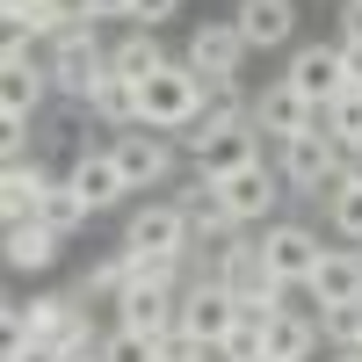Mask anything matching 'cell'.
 Masks as SVG:
<instances>
[{
	"mask_svg": "<svg viewBox=\"0 0 362 362\" xmlns=\"http://www.w3.org/2000/svg\"><path fill=\"white\" fill-rule=\"evenodd\" d=\"M0 15H8V29H22V37H44V44H58V37L80 22L73 0H0Z\"/></svg>",
	"mask_w": 362,
	"mask_h": 362,
	"instance_id": "cell-22",
	"label": "cell"
},
{
	"mask_svg": "<svg viewBox=\"0 0 362 362\" xmlns=\"http://www.w3.org/2000/svg\"><path fill=\"white\" fill-rule=\"evenodd\" d=\"M44 73H51V95H66V102L87 109V95L109 80V44H102V29H95V22H73L66 37L51 44Z\"/></svg>",
	"mask_w": 362,
	"mask_h": 362,
	"instance_id": "cell-3",
	"label": "cell"
},
{
	"mask_svg": "<svg viewBox=\"0 0 362 362\" xmlns=\"http://www.w3.org/2000/svg\"><path fill=\"white\" fill-rule=\"evenodd\" d=\"M37 218H44V225H51L58 239H73V232H80L87 218H95V210L80 203V189H73V181H51V196H44V210H37Z\"/></svg>",
	"mask_w": 362,
	"mask_h": 362,
	"instance_id": "cell-28",
	"label": "cell"
},
{
	"mask_svg": "<svg viewBox=\"0 0 362 362\" xmlns=\"http://www.w3.org/2000/svg\"><path fill=\"white\" fill-rule=\"evenodd\" d=\"M51 95V73L29 66V73H0V124H37V109Z\"/></svg>",
	"mask_w": 362,
	"mask_h": 362,
	"instance_id": "cell-24",
	"label": "cell"
},
{
	"mask_svg": "<svg viewBox=\"0 0 362 362\" xmlns=\"http://www.w3.org/2000/svg\"><path fill=\"white\" fill-rule=\"evenodd\" d=\"M334 44H341V58H348V80L362 87V8H341V37H334Z\"/></svg>",
	"mask_w": 362,
	"mask_h": 362,
	"instance_id": "cell-33",
	"label": "cell"
},
{
	"mask_svg": "<svg viewBox=\"0 0 362 362\" xmlns=\"http://www.w3.org/2000/svg\"><path fill=\"white\" fill-rule=\"evenodd\" d=\"M312 312H334V305H362V247H326L319 268L305 276Z\"/></svg>",
	"mask_w": 362,
	"mask_h": 362,
	"instance_id": "cell-13",
	"label": "cell"
},
{
	"mask_svg": "<svg viewBox=\"0 0 362 362\" xmlns=\"http://www.w3.org/2000/svg\"><path fill=\"white\" fill-rule=\"evenodd\" d=\"M181 66H189L196 80H239V66H247V44H239L232 22H203L189 51H181Z\"/></svg>",
	"mask_w": 362,
	"mask_h": 362,
	"instance_id": "cell-14",
	"label": "cell"
},
{
	"mask_svg": "<svg viewBox=\"0 0 362 362\" xmlns=\"http://www.w3.org/2000/svg\"><path fill=\"white\" fill-rule=\"evenodd\" d=\"M174 15H181V0H138L131 29H153V37H160V22H174Z\"/></svg>",
	"mask_w": 362,
	"mask_h": 362,
	"instance_id": "cell-37",
	"label": "cell"
},
{
	"mask_svg": "<svg viewBox=\"0 0 362 362\" xmlns=\"http://www.w3.org/2000/svg\"><path fill=\"white\" fill-rule=\"evenodd\" d=\"M312 319H319L326 348H362V305H334V312H312Z\"/></svg>",
	"mask_w": 362,
	"mask_h": 362,
	"instance_id": "cell-32",
	"label": "cell"
},
{
	"mask_svg": "<svg viewBox=\"0 0 362 362\" xmlns=\"http://www.w3.org/2000/svg\"><path fill=\"white\" fill-rule=\"evenodd\" d=\"M102 362H160V341L131 334V326H109V334H102Z\"/></svg>",
	"mask_w": 362,
	"mask_h": 362,
	"instance_id": "cell-31",
	"label": "cell"
},
{
	"mask_svg": "<svg viewBox=\"0 0 362 362\" xmlns=\"http://www.w3.org/2000/svg\"><path fill=\"white\" fill-rule=\"evenodd\" d=\"M225 189V203H232V218L239 225H276V210H283V174H276V160H254V167H239L232 181H218Z\"/></svg>",
	"mask_w": 362,
	"mask_h": 362,
	"instance_id": "cell-11",
	"label": "cell"
},
{
	"mask_svg": "<svg viewBox=\"0 0 362 362\" xmlns=\"http://www.w3.org/2000/svg\"><path fill=\"white\" fill-rule=\"evenodd\" d=\"M124 290H131V254H124V247H109L102 261H87V276H80L73 297H80V305H116Z\"/></svg>",
	"mask_w": 362,
	"mask_h": 362,
	"instance_id": "cell-25",
	"label": "cell"
},
{
	"mask_svg": "<svg viewBox=\"0 0 362 362\" xmlns=\"http://www.w3.org/2000/svg\"><path fill=\"white\" fill-rule=\"evenodd\" d=\"M196 116H203V80H196L189 66H181V58H174L167 73H153V80L138 87V124H145V131H167V138H181V131L196 124Z\"/></svg>",
	"mask_w": 362,
	"mask_h": 362,
	"instance_id": "cell-4",
	"label": "cell"
},
{
	"mask_svg": "<svg viewBox=\"0 0 362 362\" xmlns=\"http://www.w3.org/2000/svg\"><path fill=\"white\" fill-rule=\"evenodd\" d=\"M348 8H362V0H348Z\"/></svg>",
	"mask_w": 362,
	"mask_h": 362,
	"instance_id": "cell-42",
	"label": "cell"
},
{
	"mask_svg": "<svg viewBox=\"0 0 362 362\" xmlns=\"http://www.w3.org/2000/svg\"><path fill=\"white\" fill-rule=\"evenodd\" d=\"M174 203L189 210V225H196V254H225L232 239L247 232V225L232 218V203H225V189H218V181H203V174H189V189H181Z\"/></svg>",
	"mask_w": 362,
	"mask_h": 362,
	"instance_id": "cell-8",
	"label": "cell"
},
{
	"mask_svg": "<svg viewBox=\"0 0 362 362\" xmlns=\"http://www.w3.org/2000/svg\"><path fill=\"white\" fill-rule=\"evenodd\" d=\"M319 362H362V348H326Z\"/></svg>",
	"mask_w": 362,
	"mask_h": 362,
	"instance_id": "cell-40",
	"label": "cell"
},
{
	"mask_svg": "<svg viewBox=\"0 0 362 362\" xmlns=\"http://www.w3.org/2000/svg\"><path fill=\"white\" fill-rule=\"evenodd\" d=\"M160 362H218V355H210L196 334H181V326H174V334H160Z\"/></svg>",
	"mask_w": 362,
	"mask_h": 362,
	"instance_id": "cell-34",
	"label": "cell"
},
{
	"mask_svg": "<svg viewBox=\"0 0 362 362\" xmlns=\"http://www.w3.org/2000/svg\"><path fill=\"white\" fill-rule=\"evenodd\" d=\"M218 362H268V319L239 312V326L218 341Z\"/></svg>",
	"mask_w": 362,
	"mask_h": 362,
	"instance_id": "cell-30",
	"label": "cell"
},
{
	"mask_svg": "<svg viewBox=\"0 0 362 362\" xmlns=\"http://www.w3.org/2000/svg\"><path fill=\"white\" fill-rule=\"evenodd\" d=\"M290 87H297V95H305L312 109H326V102H334V95H348V58H341V44H297L290 51V73H283Z\"/></svg>",
	"mask_w": 362,
	"mask_h": 362,
	"instance_id": "cell-9",
	"label": "cell"
},
{
	"mask_svg": "<svg viewBox=\"0 0 362 362\" xmlns=\"http://www.w3.org/2000/svg\"><path fill=\"white\" fill-rule=\"evenodd\" d=\"M232 326H239V297H232L218 276H203V268H196V276L181 283V334H196L210 355H218V341L232 334Z\"/></svg>",
	"mask_w": 362,
	"mask_h": 362,
	"instance_id": "cell-5",
	"label": "cell"
},
{
	"mask_svg": "<svg viewBox=\"0 0 362 362\" xmlns=\"http://www.w3.org/2000/svg\"><path fill=\"white\" fill-rule=\"evenodd\" d=\"M232 29L247 51H283L297 37V0H239L232 8Z\"/></svg>",
	"mask_w": 362,
	"mask_h": 362,
	"instance_id": "cell-16",
	"label": "cell"
},
{
	"mask_svg": "<svg viewBox=\"0 0 362 362\" xmlns=\"http://www.w3.org/2000/svg\"><path fill=\"white\" fill-rule=\"evenodd\" d=\"M0 326H8V348L15 341H37L66 362H87L102 355V326H95V305H80V297H8L0 305Z\"/></svg>",
	"mask_w": 362,
	"mask_h": 362,
	"instance_id": "cell-1",
	"label": "cell"
},
{
	"mask_svg": "<svg viewBox=\"0 0 362 362\" xmlns=\"http://www.w3.org/2000/svg\"><path fill=\"white\" fill-rule=\"evenodd\" d=\"M73 8H80V22H95V29H102V22H131V15H138V0H73Z\"/></svg>",
	"mask_w": 362,
	"mask_h": 362,
	"instance_id": "cell-35",
	"label": "cell"
},
{
	"mask_svg": "<svg viewBox=\"0 0 362 362\" xmlns=\"http://www.w3.org/2000/svg\"><path fill=\"white\" fill-rule=\"evenodd\" d=\"M87 116H95V124H109V131H138V87L109 73L95 95H87Z\"/></svg>",
	"mask_w": 362,
	"mask_h": 362,
	"instance_id": "cell-26",
	"label": "cell"
},
{
	"mask_svg": "<svg viewBox=\"0 0 362 362\" xmlns=\"http://www.w3.org/2000/svg\"><path fill=\"white\" fill-rule=\"evenodd\" d=\"M348 181H362V145H355V153H348Z\"/></svg>",
	"mask_w": 362,
	"mask_h": 362,
	"instance_id": "cell-41",
	"label": "cell"
},
{
	"mask_svg": "<svg viewBox=\"0 0 362 362\" xmlns=\"http://www.w3.org/2000/svg\"><path fill=\"white\" fill-rule=\"evenodd\" d=\"M87 362H102V355H87Z\"/></svg>",
	"mask_w": 362,
	"mask_h": 362,
	"instance_id": "cell-43",
	"label": "cell"
},
{
	"mask_svg": "<svg viewBox=\"0 0 362 362\" xmlns=\"http://www.w3.org/2000/svg\"><path fill=\"white\" fill-rule=\"evenodd\" d=\"M276 174H283V189L290 196H305V203H326L348 181V153L326 131H305V138H290V145H276Z\"/></svg>",
	"mask_w": 362,
	"mask_h": 362,
	"instance_id": "cell-2",
	"label": "cell"
},
{
	"mask_svg": "<svg viewBox=\"0 0 362 362\" xmlns=\"http://www.w3.org/2000/svg\"><path fill=\"white\" fill-rule=\"evenodd\" d=\"M109 153H116V167H124L131 189H167L174 167H181V145H174L167 131H145V124H138V131H116Z\"/></svg>",
	"mask_w": 362,
	"mask_h": 362,
	"instance_id": "cell-7",
	"label": "cell"
},
{
	"mask_svg": "<svg viewBox=\"0 0 362 362\" xmlns=\"http://www.w3.org/2000/svg\"><path fill=\"white\" fill-rule=\"evenodd\" d=\"M319 131L334 138L341 153H355V145H362V87H348V95H334L319 109Z\"/></svg>",
	"mask_w": 362,
	"mask_h": 362,
	"instance_id": "cell-27",
	"label": "cell"
},
{
	"mask_svg": "<svg viewBox=\"0 0 362 362\" xmlns=\"http://www.w3.org/2000/svg\"><path fill=\"white\" fill-rule=\"evenodd\" d=\"M58 247H66V239H58L44 218H22V225H8V268H15V276H44V268L58 261Z\"/></svg>",
	"mask_w": 362,
	"mask_h": 362,
	"instance_id": "cell-23",
	"label": "cell"
},
{
	"mask_svg": "<svg viewBox=\"0 0 362 362\" xmlns=\"http://www.w3.org/2000/svg\"><path fill=\"white\" fill-rule=\"evenodd\" d=\"M0 153H8V167L29 160V124H0Z\"/></svg>",
	"mask_w": 362,
	"mask_h": 362,
	"instance_id": "cell-38",
	"label": "cell"
},
{
	"mask_svg": "<svg viewBox=\"0 0 362 362\" xmlns=\"http://www.w3.org/2000/svg\"><path fill=\"white\" fill-rule=\"evenodd\" d=\"M254 160H261V131L247 124V131H225V138H210V145H203V153H196L189 167H196L203 181H232L239 167H254Z\"/></svg>",
	"mask_w": 362,
	"mask_h": 362,
	"instance_id": "cell-21",
	"label": "cell"
},
{
	"mask_svg": "<svg viewBox=\"0 0 362 362\" xmlns=\"http://www.w3.org/2000/svg\"><path fill=\"white\" fill-rule=\"evenodd\" d=\"M116 326H131V334H174L181 326V290H160V283H131L116 297Z\"/></svg>",
	"mask_w": 362,
	"mask_h": 362,
	"instance_id": "cell-17",
	"label": "cell"
},
{
	"mask_svg": "<svg viewBox=\"0 0 362 362\" xmlns=\"http://www.w3.org/2000/svg\"><path fill=\"white\" fill-rule=\"evenodd\" d=\"M124 247L131 254H196V225L174 196H160V203H138L124 218Z\"/></svg>",
	"mask_w": 362,
	"mask_h": 362,
	"instance_id": "cell-6",
	"label": "cell"
},
{
	"mask_svg": "<svg viewBox=\"0 0 362 362\" xmlns=\"http://www.w3.org/2000/svg\"><path fill=\"white\" fill-rule=\"evenodd\" d=\"M29 44H37V37L8 29V44H0V73H29V66H37V58H29Z\"/></svg>",
	"mask_w": 362,
	"mask_h": 362,
	"instance_id": "cell-36",
	"label": "cell"
},
{
	"mask_svg": "<svg viewBox=\"0 0 362 362\" xmlns=\"http://www.w3.org/2000/svg\"><path fill=\"white\" fill-rule=\"evenodd\" d=\"M247 124H254V131H261L268 145H290V138L319 131V109H312L305 95H297L290 80H268L261 95H254V116H247Z\"/></svg>",
	"mask_w": 362,
	"mask_h": 362,
	"instance_id": "cell-10",
	"label": "cell"
},
{
	"mask_svg": "<svg viewBox=\"0 0 362 362\" xmlns=\"http://www.w3.org/2000/svg\"><path fill=\"white\" fill-rule=\"evenodd\" d=\"M261 254H268V268L290 283V290H305V276L319 268V232L312 225H297V218H276V225H261Z\"/></svg>",
	"mask_w": 362,
	"mask_h": 362,
	"instance_id": "cell-12",
	"label": "cell"
},
{
	"mask_svg": "<svg viewBox=\"0 0 362 362\" xmlns=\"http://www.w3.org/2000/svg\"><path fill=\"white\" fill-rule=\"evenodd\" d=\"M174 58H167V44L153 37V29H124V37L109 44V73L116 80H131V87H145L153 73H167Z\"/></svg>",
	"mask_w": 362,
	"mask_h": 362,
	"instance_id": "cell-18",
	"label": "cell"
},
{
	"mask_svg": "<svg viewBox=\"0 0 362 362\" xmlns=\"http://www.w3.org/2000/svg\"><path fill=\"white\" fill-rule=\"evenodd\" d=\"M51 167H37V160H22V167H8L0 174V218L8 225H22V218H37L44 210V196H51Z\"/></svg>",
	"mask_w": 362,
	"mask_h": 362,
	"instance_id": "cell-20",
	"label": "cell"
},
{
	"mask_svg": "<svg viewBox=\"0 0 362 362\" xmlns=\"http://www.w3.org/2000/svg\"><path fill=\"white\" fill-rule=\"evenodd\" d=\"M326 355V341H319V319L312 312H276L268 319V362H319Z\"/></svg>",
	"mask_w": 362,
	"mask_h": 362,
	"instance_id": "cell-19",
	"label": "cell"
},
{
	"mask_svg": "<svg viewBox=\"0 0 362 362\" xmlns=\"http://www.w3.org/2000/svg\"><path fill=\"white\" fill-rule=\"evenodd\" d=\"M326 232L348 239V247H362V181H341V189L326 196Z\"/></svg>",
	"mask_w": 362,
	"mask_h": 362,
	"instance_id": "cell-29",
	"label": "cell"
},
{
	"mask_svg": "<svg viewBox=\"0 0 362 362\" xmlns=\"http://www.w3.org/2000/svg\"><path fill=\"white\" fill-rule=\"evenodd\" d=\"M66 181L80 189V203H87V210H116V203L131 196V181H124V167H116L109 145H80V160L66 167Z\"/></svg>",
	"mask_w": 362,
	"mask_h": 362,
	"instance_id": "cell-15",
	"label": "cell"
},
{
	"mask_svg": "<svg viewBox=\"0 0 362 362\" xmlns=\"http://www.w3.org/2000/svg\"><path fill=\"white\" fill-rule=\"evenodd\" d=\"M8 362H66V355H51V348H37V341H15Z\"/></svg>",
	"mask_w": 362,
	"mask_h": 362,
	"instance_id": "cell-39",
	"label": "cell"
}]
</instances>
